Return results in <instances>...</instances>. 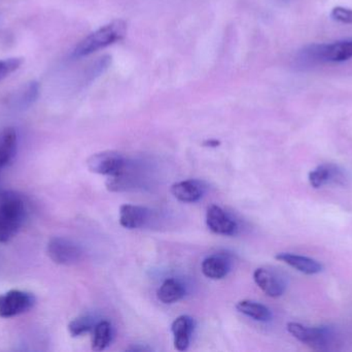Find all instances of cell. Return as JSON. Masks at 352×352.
I'll return each instance as SVG.
<instances>
[{"label": "cell", "instance_id": "ac0fdd59", "mask_svg": "<svg viewBox=\"0 0 352 352\" xmlns=\"http://www.w3.org/2000/svg\"><path fill=\"white\" fill-rule=\"evenodd\" d=\"M186 296V289L182 283L175 279H167L158 291V298L162 303L173 304Z\"/></svg>", "mask_w": 352, "mask_h": 352}, {"label": "cell", "instance_id": "7c38bea8", "mask_svg": "<svg viewBox=\"0 0 352 352\" xmlns=\"http://www.w3.org/2000/svg\"><path fill=\"white\" fill-rule=\"evenodd\" d=\"M275 258L306 275L318 274L322 271V266L318 260L307 258V256L281 252V253L277 254Z\"/></svg>", "mask_w": 352, "mask_h": 352}, {"label": "cell", "instance_id": "52a82bcc", "mask_svg": "<svg viewBox=\"0 0 352 352\" xmlns=\"http://www.w3.org/2000/svg\"><path fill=\"white\" fill-rule=\"evenodd\" d=\"M127 161L117 151H103L95 153L87 161V167L91 173L98 175L115 176L125 167Z\"/></svg>", "mask_w": 352, "mask_h": 352}, {"label": "cell", "instance_id": "9c48e42d", "mask_svg": "<svg viewBox=\"0 0 352 352\" xmlns=\"http://www.w3.org/2000/svg\"><path fill=\"white\" fill-rule=\"evenodd\" d=\"M347 180L345 172L333 163L320 165L309 174V182L314 188H320L329 184L344 186L347 184Z\"/></svg>", "mask_w": 352, "mask_h": 352}, {"label": "cell", "instance_id": "e0dca14e", "mask_svg": "<svg viewBox=\"0 0 352 352\" xmlns=\"http://www.w3.org/2000/svg\"><path fill=\"white\" fill-rule=\"evenodd\" d=\"M236 309L240 313L244 314V315L248 316V318H252L256 322H270L271 318H272V313H271L269 308H267L263 304L250 301V300L238 302Z\"/></svg>", "mask_w": 352, "mask_h": 352}, {"label": "cell", "instance_id": "2e32d148", "mask_svg": "<svg viewBox=\"0 0 352 352\" xmlns=\"http://www.w3.org/2000/svg\"><path fill=\"white\" fill-rule=\"evenodd\" d=\"M203 274L207 278L212 280H221L227 276L230 271V264L227 258L221 256H212L205 258L203 260L202 266Z\"/></svg>", "mask_w": 352, "mask_h": 352}, {"label": "cell", "instance_id": "5b68a950", "mask_svg": "<svg viewBox=\"0 0 352 352\" xmlns=\"http://www.w3.org/2000/svg\"><path fill=\"white\" fill-rule=\"evenodd\" d=\"M287 328L289 334L293 335L300 342L318 351L326 349L332 342L333 336H334L332 330L326 327L311 328L297 322H289Z\"/></svg>", "mask_w": 352, "mask_h": 352}, {"label": "cell", "instance_id": "8fae6325", "mask_svg": "<svg viewBox=\"0 0 352 352\" xmlns=\"http://www.w3.org/2000/svg\"><path fill=\"white\" fill-rule=\"evenodd\" d=\"M150 210L136 205H122L120 208V225L127 229L144 227L150 218Z\"/></svg>", "mask_w": 352, "mask_h": 352}, {"label": "cell", "instance_id": "30bf717a", "mask_svg": "<svg viewBox=\"0 0 352 352\" xmlns=\"http://www.w3.org/2000/svg\"><path fill=\"white\" fill-rule=\"evenodd\" d=\"M207 227L217 235L234 236L238 231V225L221 207L212 205L206 213Z\"/></svg>", "mask_w": 352, "mask_h": 352}, {"label": "cell", "instance_id": "d6986e66", "mask_svg": "<svg viewBox=\"0 0 352 352\" xmlns=\"http://www.w3.org/2000/svg\"><path fill=\"white\" fill-rule=\"evenodd\" d=\"M111 342V326L109 322H100L95 324L94 336L92 340V349L102 351L109 346Z\"/></svg>", "mask_w": 352, "mask_h": 352}, {"label": "cell", "instance_id": "3957f363", "mask_svg": "<svg viewBox=\"0 0 352 352\" xmlns=\"http://www.w3.org/2000/svg\"><path fill=\"white\" fill-rule=\"evenodd\" d=\"M352 58L351 41H337L334 43L311 45L300 52L297 61L301 65L324 63V62H343Z\"/></svg>", "mask_w": 352, "mask_h": 352}, {"label": "cell", "instance_id": "44dd1931", "mask_svg": "<svg viewBox=\"0 0 352 352\" xmlns=\"http://www.w3.org/2000/svg\"><path fill=\"white\" fill-rule=\"evenodd\" d=\"M39 95V84L35 81L29 83L18 94L16 103L21 107H28L36 101Z\"/></svg>", "mask_w": 352, "mask_h": 352}, {"label": "cell", "instance_id": "603a6c76", "mask_svg": "<svg viewBox=\"0 0 352 352\" xmlns=\"http://www.w3.org/2000/svg\"><path fill=\"white\" fill-rule=\"evenodd\" d=\"M331 17L333 20L338 22L344 23V24H352V10L351 8L337 6L331 12Z\"/></svg>", "mask_w": 352, "mask_h": 352}, {"label": "cell", "instance_id": "6da1fadb", "mask_svg": "<svg viewBox=\"0 0 352 352\" xmlns=\"http://www.w3.org/2000/svg\"><path fill=\"white\" fill-rule=\"evenodd\" d=\"M26 214V203L20 194L0 190V243H8L18 234Z\"/></svg>", "mask_w": 352, "mask_h": 352}, {"label": "cell", "instance_id": "7a4b0ae2", "mask_svg": "<svg viewBox=\"0 0 352 352\" xmlns=\"http://www.w3.org/2000/svg\"><path fill=\"white\" fill-rule=\"evenodd\" d=\"M126 33H127V25L124 21H113L80 41L74 50L72 57L80 58L91 55L99 50L104 49L121 41L125 37Z\"/></svg>", "mask_w": 352, "mask_h": 352}, {"label": "cell", "instance_id": "8992f818", "mask_svg": "<svg viewBox=\"0 0 352 352\" xmlns=\"http://www.w3.org/2000/svg\"><path fill=\"white\" fill-rule=\"evenodd\" d=\"M35 297L27 291L12 289L0 295V318H12L26 313L35 305Z\"/></svg>", "mask_w": 352, "mask_h": 352}, {"label": "cell", "instance_id": "ba28073f", "mask_svg": "<svg viewBox=\"0 0 352 352\" xmlns=\"http://www.w3.org/2000/svg\"><path fill=\"white\" fill-rule=\"evenodd\" d=\"M254 280L261 291L271 298L280 297L285 293L287 287L285 278L272 269H256L254 273Z\"/></svg>", "mask_w": 352, "mask_h": 352}, {"label": "cell", "instance_id": "5bb4252c", "mask_svg": "<svg viewBox=\"0 0 352 352\" xmlns=\"http://www.w3.org/2000/svg\"><path fill=\"white\" fill-rule=\"evenodd\" d=\"M175 336V346L177 351H184L190 345V336L194 331V320L188 315L176 318L171 326Z\"/></svg>", "mask_w": 352, "mask_h": 352}, {"label": "cell", "instance_id": "cb8c5ba5", "mask_svg": "<svg viewBox=\"0 0 352 352\" xmlns=\"http://www.w3.org/2000/svg\"><path fill=\"white\" fill-rule=\"evenodd\" d=\"M128 351H151V349H148V347L136 346V347H132V349H128Z\"/></svg>", "mask_w": 352, "mask_h": 352}, {"label": "cell", "instance_id": "d4e9b609", "mask_svg": "<svg viewBox=\"0 0 352 352\" xmlns=\"http://www.w3.org/2000/svg\"><path fill=\"white\" fill-rule=\"evenodd\" d=\"M219 143L217 142V141H210V142L207 143L206 145H208V147H217V145H219Z\"/></svg>", "mask_w": 352, "mask_h": 352}, {"label": "cell", "instance_id": "9a60e30c", "mask_svg": "<svg viewBox=\"0 0 352 352\" xmlns=\"http://www.w3.org/2000/svg\"><path fill=\"white\" fill-rule=\"evenodd\" d=\"M18 136L14 128L8 127L0 134V174L12 163L16 152Z\"/></svg>", "mask_w": 352, "mask_h": 352}, {"label": "cell", "instance_id": "4fadbf2b", "mask_svg": "<svg viewBox=\"0 0 352 352\" xmlns=\"http://www.w3.org/2000/svg\"><path fill=\"white\" fill-rule=\"evenodd\" d=\"M205 187L197 180H186L173 184L171 194L176 200L182 203H196L204 194Z\"/></svg>", "mask_w": 352, "mask_h": 352}, {"label": "cell", "instance_id": "ffe728a7", "mask_svg": "<svg viewBox=\"0 0 352 352\" xmlns=\"http://www.w3.org/2000/svg\"><path fill=\"white\" fill-rule=\"evenodd\" d=\"M94 320L91 316H78L68 324V332L72 337H80L91 330H94Z\"/></svg>", "mask_w": 352, "mask_h": 352}, {"label": "cell", "instance_id": "277c9868", "mask_svg": "<svg viewBox=\"0 0 352 352\" xmlns=\"http://www.w3.org/2000/svg\"><path fill=\"white\" fill-rule=\"evenodd\" d=\"M47 253L52 262L60 266H74L80 262L84 256V251L78 243L63 237L50 240Z\"/></svg>", "mask_w": 352, "mask_h": 352}, {"label": "cell", "instance_id": "7402d4cb", "mask_svg": "<svg viewBox=\"0 0 352 352\" xmlns=\"http://www.w3.org/2000/svg\"><path fill=\"white\" fill-rule=\"evenodd\" d=\"M22 58L14 57L8 58V59H0V81L16 72L22 65Z\"/></svg>", "mask_w": 352, "mask_h": 352}]
</instances>
